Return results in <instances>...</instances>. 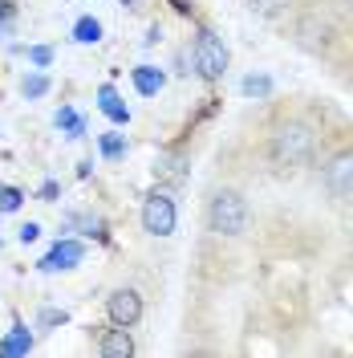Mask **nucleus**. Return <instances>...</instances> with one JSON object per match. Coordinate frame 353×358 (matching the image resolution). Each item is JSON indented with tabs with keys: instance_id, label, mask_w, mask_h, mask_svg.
I'll return each mask as SVG.
<instances>
[{
	"instance_id": "nucleus-1",
	"label": "nucleus",
	"mask_w": 353,
	"mask_h": 358,
	"mask_svg": "<svg viewBox=\"0 0 353 358\" xmlns=\"http://www.w3.org/2000/svg\"><path fill=\"white\" fill-rule=\"evenodd\" d=\"M313 147H317V134L309 122H285V127H276L268 151H272L276 167H301L313 159Z\"/></svg>"
},
{
	"instance_id": "nucleus-2",
	"label": "nucleus",
	"mask_w": 353,
	"mask_h": 358,
	"mask_svg": "<svg viewBox=\"0 0 353 358\" xmlns=\"http://www.w3.org/2000/svg\"><path fill=\"white\" fill-rule=\"evenodd\" d=\"M207 228L216 236H240L248 228V200L232 187H220L211 200H207Z\"/></svg>"
},
{
	"instance_id": "nucleus-3",
	"label": "nucleus",
	"mask_w": 353,
	"mask_h": 358,
	"mask_svg": "<svg viewBox=\"0 0 353 358\" xmlns=\"http://www.w3.org/2000/svg\"><path fill=\"white\" fill-rule=\"evenodd\" d=\"M191 62H195V69L211 82V78H223V69H227V49H223V41L216 37V33H199L195 37V49H191Z\"/></svg>"
},
{
	"instance_id": "nucleus-4",
	"label": "nucleus",
	"mask_w": 353,
	"mask_h": 358,
	"mask_svg": "<svg viewBox=\"0 0 353 358\" xmlns=\"http://www.w3.org/2000/svg\"><path fill=\"white\" fill-rule=\"evenodd\" d=\"M175 220H179V212H175V200L167 192H155L151 200L142 203V228L151 236H171L175 232Z\"/></svg>"
},
{
	"instance_id": "nucleus-5",
	"label": "nucleus",
	"mask_w": 353,
	"mask_h": 358,
	"mask_svg": "<svg viewBox=\"0 0 353 358\" xmlns=\"http://www.w3.org/2000/svg\"><path fill=\"white\" fill-rule=\"evenodd\" d=\"M325 192L333 200H353V151H337L325 163Z\"/></svg>"
},
{
	"instance_id": "nucleus-6",
	"label": "nucleus",
	"mask_w": 353,
	"mask_h": 358,
	"mask_svg": "<svg viewBox=\"0 0 353 358\" xmlns=\"http://www.w3.org/2000/svg\"><path fill=\"white\" fill-rule=\"evenodd\" d=\"M106 313H110L114 326H138V317H142V297H138V289H114L106 297Z\"/></svg>"
},
{
	"instance_id": "nucleus-7",
	"label": "nucleus",
	"mask_w": 353,
	"mask_h": 358,
	"mask_svg": "<svg viewBox=\"0 0 353 358\" xmlns=\"http://www.w3.org/2000/svg\"><path fill=\"white\" fill-rule=\"evenodd\" d=\"M82 257H86L82 241H57V245H53L41 261H37V268H41V273H66V268L82 265Z\"/></svg>"
},
{
	"instance_id": "nucleus-8",
	"label": "nucleus",
	"mask_w": 353,
	"mask_h": 358,
	"mask_svg": "<svg viewBox=\"0 0 353 358\" xmlns=\"http://www.w3.org/2000/svg\"><path fill=\"white\" fill-rule=\"evenodd\" d=\"M98 355H102V358H130L134 355L130 326H114V330H106L102 342H98Z\"/></svg>"
},
{
	"instance_id": "nucleus-9",
	"label": "nucleus",
	"mask_w": 353,
	"mask_h": 358,
	"mask_svg": "<svg viewBox=\"0 0 353 358\" xmlns=\"http://www.w3.org/2000/svg\"><path fill=\"white\" fill-rule=\"evenodd\" d=\"M33 350V334H29V326L17 322L8 334L0 338V358H17V355H29Z\"/></svg>"
},
{
	"instance_id": "nucleus-10",
	"label": "nucleus",
	"mask_w": 353,
	"mask_h": 358,
	"mask_svg": "<svg viewBox=\"0 0 353 358\" xmlns=\"http://www.w3.org/2000/svg\"><path fill=\"white\" fill-rule=\"evenodd\" d=\"M98 106H102V114H106L110 122H118V127H126V122H130V110H126V102L114 94V86L98 90Z\"/></svg>"
},
{
	"instance_id": "nucleus-11",
	"label": "nucleus",
	"mask_w": 353,
	"mask_h": 358,
	"mask_svg": "<svg viewBox=\"0 0 353 358\" xmlns=\"http://www.w3.org/2000/svg\"><path fill=\"white\" fill-rule=\"evenodd\" d=\"M134 90H138V94H147V98H155L158 90H163V69L138 66V69H134Z\"/></svg>"
},
{
	"instance_id": "nucleus-12",
	"label": "nucleus",
	"mask_w": 353,
	"mask_h": 358,
	"mask_svg": "<svg viewBox=\"0 0 353 358\" xmlns=\"http://www.w3.org/2000/svg\"><path fill=\"white\" fill-rule=\"evenodd\" d=\"M53 122H57V127H61V131L69 134V138H82V134H86V118H82V114L73 110V106H61Z\"/></svg>"
},
{
	"instance_id": "nucleus-13",
	"label": "nucleus",
	"mask_w": 353,
	"mask_h": 358,
	"mask_svg": "<svg viewBox=\"0 0 353 358\" xmlns=\"http://www.w3.org/2000/svg\"><path fill=\"white\" fill-rule=\"evenodd\" d=\"M73 41L77 45H98L102 41V21H98V17H82V21L73 24Z\"/></svg>"
},
{
	"instance_id": "nucleus-14",
	"label": "nucleus",
	"mask_w": 353,
	"mask_h": 358,
	"mask_svg": "<svg viewBox=\"0 0 353 358\" xmlns=\"http://www.w3.org/2000/svg\"><path fill=\"white\" fill-rule=\"evenodd\" d=\"M24 200L21 187H13V183H0V212H17Z\"/></svg>"
},
{
	"instance_id": "nucleus-15",
	"label": "nucleus",
	"mask_w": 353,
	"mask_h": 358,
	"mask_svg": "<svg viewBox=\"0 0 353 358\" xmlns=\"http://www.w3.org/2000/svg\"><path fill=\"white\" fill-rule=\"evenodd\" d=\"M21 94L24 98H41V94H49V78L45 73H29L21 82Z\"/></svg>"
},
{
	"instance_id": "nucleus-16",
	"label": "nucleus",
	"mask_w": 353,
	"mask_h": 358,
	"mask_svg": "<svg viewBox=\"0 0 353 358\" xmlns=\"http://www.w3.org/2000/svg\"><path fill=\"white\" fill-rule=\"evenodd\" d=\"M248 8L260 13V17H280L288 8V0H248Z\"/></svg>"
},
{
	"instance_id": "nucleus-17",
	"label": "nucleus",
	"mask_w": 353,
	"mask_h": 358,
	"mask_svg": "<svg viewBox=\"0 0 353 358\" xmlns=\"http://www.w3.org/2000/svg\"><path fill=\"white\" fill-rule=\"evenodd\" d=\"M102 155L106 159H122L126 155V138H122V134H102Z\"/></svg>"
},
{
	"instance_id": "nucleus-18",
	"label": "nucleus",
	"mask_w": 353,
	"mask_h": 358,
	"mask_svg": "<svg viewBox=\"0 0 353 358\" xmlns=\"http://www.w3.org/2000/svg\"><path fill=\"white\" fill-rule=\"evenodd\" d=\"M243 94H260L264 98V94H272V82L268 78H243Z\"/></svg>"
},
{
	"instance_id": "nucleus-19",
	"label": "nucleus",
	"mask_w": 353,
	"mask_h": 358,
	"mask_svg": "<svg viewBox=\"0 0 353 358\" xmlns=\"http://www.w3.org/2000/svg\"><path fill=\"white\" fill-rule=\"evenodd\" d=\"M29 57H33V66H49V62H53V49H49V45H33Z\"/></svg>"
},
{
	"instance_id": "nucleus-20",
	"label": "nucleus",
	"mask_w": 353,
	"mask_h": 358,
	"mask_svg": "<svg viewBox=\"0 0 353 358\" xmlns=\"http://www.w3.org/2000/svg\"><path fill=\"white\" fill-rule=\"evenodd\" d=\"M33 241H41V224L37 220L21 224V245H33Z\"/></svg>"
},
{
	"instance_id": "nucleus-21",
	"label": "nucleus",
	"mask_w": 353,
	"mask_h": 358,
	"mask_svg": "<svg viewBox=\"0 0 353 358\" xmlns=\"http://www.w3.org/2000/svg\"><path fill=\"white\" fill-rule=\"evenodd\" d=\"M66 322V310H41V326H61Z\"/></svg>"
},
{
	"instance_id": "nucleus-22",
	"label": "nucleus",
	"mask_w": 353,
	"mask_h": 358,
	"mask_svg": "<svg viewBox=\"0 0 353 358\" xmlns=\"http://www.w3.org/2000/svg\"><path fill=\"white\" fill-rule=\"evenodd\" d=\"M163 171H167V179H183V171H179L175 159H167V163H163Z\"/></svg>"
},
{
	"instance_id": "nucleus-23",
	"label": "nucleus",
	"mask_w": 353,
	"mask_h": 358,
	"mask_svg": "<svg viewBox=\"0 0 353 358\" xmlns=\"http://www.w3.org/2000/svg\"><path fill=\"white\" fill-rule=\"evenodd\" d=\"M53 196H57V183L49 179V183H45V187H41V200H53Z\"/></svg>"
},
{
	"instance_id": "nucleus-24",
	"label": "nucleus",
	"mask_w": 353,
	"mask_h": 358,
	"mask_svg": "<svg viewBox=\"0 0 353 358\" xmlns=\"http://www.w3.org/2000/svg\"><path fill=\"white\" fill-rule=\"evenodd\" d=\"M175 8H179V13H187V8H191V4H187V0H175Z\"/></svg>"
},
{
	"instance_id": "nucleus-25",
	"label": "nucleus",
	"mask_w": 353,
	"mask_h": 358,
	"mask_svg": "<svg viewBox=\"0 0 353 358\" xmlns=\"http://www.w3.org/2000/svg\"><path fill=\"white\" fill-rule=\"evenodd\" d=\"M122 4H126V8H138V4H142V0H122Z\"/></svg>"
},
{
	"instance_id": "nucleus-26",
	"label": "nucleus",
	"mask_w": 353,
	"mask_h": 358,
	"mask_svg": "<svg viewBox=\"0 0 353 358\" xmlns=\"http://www.w3.org/2000/svg\"><path fill=\"white\" fill-rule=\"evenodd\" d=\"M0 245H4V236H0Z\"/></svg>"
}]
</instances>
